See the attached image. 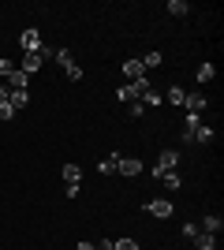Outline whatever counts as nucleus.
Masks as SVG:
<instances>
[{
    "label": "nucleus",
    "instance_id": "27",
    "mask_svg": "<svg viewBox=\"0 0 224 250\" xmlns=\"http://www.w3.org/2000/svg\"><path fill=\"white\" fill-rule=\"evenodd\" d=\"M11 71H15V63H11L8 56H0V79H8Z\"/></svg>",
    "mask_w": 224,
    "mask_h": 250
},
{
    "label": "nucleus",
    "instance_id": "28",
    "mask_svg": "<svg viewBox=\"0 0 224 250\" xmlns=\"http://www.w3.org/2000/svg\"><path fill=\"white\" fill-rule=\"evenodd\" d=\"M38 56H41V63H45V60H56V49H53V45H41V49H38Z\"/></svg>",
    "mask_w": 224,
    "mask_h": 250
},
{
    "label": "nucleus",
    "instance_id": "19",
    "mask_svg": "<svg viewBox=\"0 0 224 250\" xmlns=\"http://www.w3.org/2000/svg\"><path fill=\"white\" fill-rule=\"evenodd\" d=\"M198 127H202V116L187 112V120H183V135H191V131H198Z\"/></svg>",
    "mask_w": 224,
    "mask_h": 250
},
{
    "label": "nucleus",
    "instance_id": "15",
    "mask_svg": "<svg viewBox=\"0 0 224 250\" xmlns=\"http://www.w3.org/2000/svg\"><path fill=\"white\" fill-rule=\"evenodd\" d=\"M194 75H198V83H213V79H217V67L205 60V63H198V71H194Z\"/></svg>",
    "mask_w": 224,
    "mask_h": 250
},
{
    "label": "nucleus",
    "instance_id": "4",
    "mask_svg": "<svg viewBox=\"0 0 224 250\" xmlns=\"http://www.w3.org/2000/svg\"><path fill=\"white\" fill-rule=\"evenodd\" d=\"M19 45H22V52H38L45 42H41V34L30 26V30H22V34H19Z\"/></svg>",
    "mask_w": 224,
    "mask_h": 250
},
{
    "label": "nucleus",
    "instance_id": "3",
    "mask_svg": "<svg viewBox=\"0 0 224 250\" xmlns=\"http://www.w3.org/2000/svg\"><path fill=\"white\" fill-rule=\"evenodd\" d=\"M146 213H149V217H161V220H164V217H172V213H176V206H172L168 198H153V202H146Z\"/></svg>",
    "mask_w": 224,
    "mask_h": 250
},
{
    "label": "nucleus",
    "instance_id": "2",
    "mask_svg": "<svg viewBox=\"0 0 224 250\" xmlns=\"http://www.w3.org/2000/svg\"><path fill=\"white\" fill-rule=\"evenodd\" d=\"M176 165H180V149H164V153L157 157V165H153V179L168 176V172H176Z\"/></svg>",
    "mask_w": 224,
    "mask_h": 250
},
{
    "label": "nucleus",
    "instance_id": "18",
    "mask_svg": "<svg viewBox=\"0 0 224 250\" xmlns=\"http://www.w3.org/2000/svg\"><path fill=\"white\" fill-rule=\"evenodd\" d=\"M157 104H164V97H161L157 90L149 86V90H146V97H142V108H157Z\"/></svg>",
    "mask_w": 224,
    "mask_h": 250
},
{
    "label": "nucleus",
    "instance_id": "11",
    "mask_svg": "<svg viewBox=\"0 0 224 250\" xmlns=\"http://www.w3.org/2000/svg\"><path fill=\"white\" fill-rule=\"evenodd\" d=\"M123 75H127V83H135V79H142V75H146V67H142V60H127V63H123Z\"/></svg>",
    "mask_w": 224,
    "mask_h": 250
},
{
    "label": "nucleus",
    "instance_id": "21",
    "mask_svg": "<svg viewBox=\"0 0 224 250\" xmlns=\"http://www.w3.org/2000/svg\"><path fill=\"white\" fill-rule=\"evenodd\" d=\"M161 63H164V56H161V52H146V56H142V67H161Z\"/></svg>",
    "mask_w": 224,
    "mask_h": 250
},
{
    "label": "nucleus",
    "instance_id": "5",
    "mask_svg": "<svg viewBox=\"0 0 224 250\" xmlns=\"http://www.w3.org/2000/svg\"><path fill=\"white\" fill-rule=\"evenodd\" d=\"M183 142H191V146H209L213 142V127H198V131H191V135H183Z\"/></svg>",
    "mask_w": 224,
    "mask_h": 250
},
{
    "label": "nucleus",
    "instance_id": "12",
    "mask_svg": "<svg viewBox=\"0 0 224 250\" xmlns=\"http://www.w3.org/2000/svg\"><path fill=\"white\" fill-rule=\"evenodd\" d=\"M164 101H168V104H180V108H183V101H187V90H183V86H168V90H164Z\"/></svg>",
    "mask_w": 224,
    "mask_h": 250
},
{
    "label": "nucleus",
    "instance_id": "16",
    "mask_svg": "<svg viewBox=\"0 0 224 250\" xmlns=\"http://www.w3.org/2000/svg\"><path fill=\"white\" fill-rule=\"evenodd\" d=\"M11 108H15V112H19V108H26V104H30V94H26V90H11Z\"/></svg>",
    "mask_w": 224,
    "mask_h": 250
},
{
    "label": "nucleus",
    "instance_id": "29",
    "mask_svg": "<svg viewBox=\"0 0 224 250\" xmlns=\"http://www.w3.org/2000/svg\"><path fill=\"white\" fill-rule=\"evenodd\" d=\"M116 250H139V243H135V239H127V235H123V239H116Z\"/></svg>",
    "mask_w": 224,
    "mask_h": 250
},
{
    "label": "nucleus",
    "instance_id": "9",
    "mask_svg": "<svg viewBox=\"0 0 224 250\" xmlns=\"http://www.w3.org/2000/svg\"><path fill=\"white\" fill-rule=\"evenodd\" d=\"M60 176H64V183H71V187H79V183H82V168L75 165V161H67Z\"/></svg>",
    "mask_w": 224,
    "mask_h": 250
},
{
    "label": "nucleus",
    "instance_id": "30",
    "mask_svg": "<svg viewBox=\"0 0 224 250\" xmlns=\"http://www.w3.org/2000/svg\"><path fill=\"white\" fill-rule=\"evenodd\" d=\"M146 112V108H142V101H135V104H127V116H135V120H139V116Z\"/></svg>",
    "mask_w": 224,
    "mask_h": 250
},
{
    "label": "nucleus",
    "instance_id": "33",
    "mask_svg": "<svg viewBox=\"0 0 224 250\" xmlns=\"http://www.w3.org/2000/svg\"><path fill=\"white\" fill-rule=\"evenodd\" d=\"M8 97H11V90H8V83H4L0 86V101H8Z\"/></svg>",
    "mask_w": 224,
    "mask_h": 250
},
{
    "label": "nucleus",
    "instance_id": "22",
    "mask_svg": "<svg viewBox=\"0 0 224 250\" xmlns=\"http://www.w3.org/2000/svg\"><path fill=\"white\" fill-rule=\"evenodd\" d=\"M64 75H67V83H79V79H82V67H79V63H67Z\"/></svg>",
    "mask_w": 224,
    "mask_h": 250
},
{
    "label": "nucleus",
    "instance_id": "13",
    "mask_svg": "<svg viewBox=\"0 0 224 250\" xmlns=\"http://www.w3.org/2000/svg\"><path fill=\"white\" fill-rule=\"evenodd\" d=\"M198 228H202L205 235H217V231L224 228V220H221V217H213V213H209V217H202V224H198Z\"/></svg>",
    "mask_w": 224,
    "mask_h": 250
},
{
    "label": "nucleus",
    "instance_id": "25",
    "mask_svg": "<svg viewBox=\"0 0 224 250\" xmlns=\"http://www.w3.org/2000/svg\"><path fill=\"white\" fill-rule=\"evenodd\" d=\"M198 231H202V228H198V224H194V220H187V224H183V239L191 243L194 235H198Z\"/></svg>",
    "mask_w": 224,
    "mask_h": 250
},
{
    "label": "nucleus",
    "instance_id": "31",
    "mask_svg": "<svg viewBox=\"0 0 224 250\" xmlns=\"http://www.w3.org/2000/svg\"><path fill=\"white\" fill-rule=\"evenodd\" d=\"M97 250H116V239H101V243H94Z\"/></svg>",
    "mask_w": 224,
    "mask_h": 250
},
{
    "label": "nucleus",
    "instance_id": "7",
    "mask_svg": "<svg viewBox=\"0 0 224 250\" xmlns=\"http://www.w3.org/2000/svg\"><path fill=\"white\" fill-rule=\"evenodd\" d=\"M205 104H209V97H205V94H187L183 108H187V112H198V116H202V112H205Z\"/></svg>",
    "mask_w": 224,
    "mask_h": 250
},
{
    "label": "nucleus",
    "instance_id": "10",
    "mask_svg": "<svg viewBox=\"0 0 224 250\" xmlns=\"http://www.w3.org/2000/svg\"><path fill=\"white\" fill-rule=\"evenodd\" d=\"M4 83H8V86H11V90H26V86H30V75H22V71H19V67H15V71H11V75H8V79H4Z\"/></svg>",
    "mask_w": 224,
    "mask_h": 250
},
{
    "label": "nucleus",
    "instance_id": "1",
    "mask_svg": "<svg viewBox=\"0 0 224 250\" xmlns=\"http://www.w3.org/2000/svg\"><path fill=\"white\" fill-rule=\"evenodd\" d=\"M146 90H149V79L142 75V79H135V83H123V86L116 90V97H120V101H127V104H135V101H142V97H146Z\"/></svg>",
    "mask_w": 224,
    "mask_h": 250
},
{
    "label": "nucleus",
    "instance_id": "17",
    "mask_svg": "<svg viewBox=\"0 0 224 250\" xmlns=\"http://www.w3.org/2000/svg\"><path fill=\"white\" fill-rule=\"evenodd\" d=\"M116 161H120V153H112L108 161H97V172L101 176H116Z\"/></svg>",
    "mask_w": 224,
    "mask_h": 250
},
{
    "label": "nucleus",
    "instance_id": "32",
    "mask_svg": "<svg viewBox=\"0 0 224 250\" xmlns=\"http://www.w3.org/2000/svg\"><path fill=\"white\" fill-rule=\"evenodd\" d=\"M75 250H97V247H94V243H90V239H82V243H79V247H75Z\"/></svg>",
    "mask_w": 224,
    "mask_h": 250
},
{
    "label": "nucleus",
    "instance_id": "14",
    "mask_svg": "<svg viewBox=\"0 0 224 250\" xmlns=\"http://www.w3.org/2000/svg\"><path fill=\"white\" fill-rule=\"evenodd\" d=\"M191 243H194V250H217V235H205V231H198Z\"/></svg>",
    "mask_w": 224,
    "mask_h": 250
},
{
    "label": "nucleus",
    "instance_id": "24",
    "mask_svg": "<svg viewBox=\"0 0 224 250\" xmlns=\"http://www.w3.org/2000/svg\"><path fill=\"white\" fill-rule=\"evenodd\" d=\"M161 183H164V187H172V190H180V187H183V179L176 176V172H168V176H161Z\"/></svg>",
    "mask_w": 224,
    "mask_h": 250
},
{
    "label": "nucleus",
    "instance_id": "26",
    "mask_svg": "<svg viewBox=\"0 0 224 250\" xmlns=\"http://www.w3.org/2000/svg\"><path fill=\"white\" fill-rule=\"evenodd\" d=\"M56 63H60V67H67V63H75V56L67 49H56Z\"/></svg>",
    "mask_w": 224,
    "mask_h": 250
},
{
    "label": "nucleus",
    "instance_id": "23",
    "mask_svg": "<svg viewBox=\"0 0 224 250\" xmlns=\"http://www.w3.org/2000/svg\"><path fill=\"white\" fill-rule=\"evenodd\" d=\"M0 120H4V124H11V120H15V108H11V101H0Z\"/></svg>",
    "mask_w": 224,
    "mask_h": 250
},
{
    "label": "nucleus",
    "instance_id": "8",
    "mask_svg": "<svg viewBox=\"0 0 224 250\" xmlns=\"http://www.w3.org/2000/svg\"><path fill=\"white\" fill-rule=\"evenodd\" d=\"M19 71H22V75H34V71H41V56H38V52H22V63H19Z\"/></svg>",
    "mask_w": 224,
    "mask_h": 250
},
{
    "label": "nucleus",
    "instance_id": "6",
    "mask_svg": "<svg viewBox=\"0 0 224 250\" xmlns=\"http://www.w3.org/2000/svg\"><path fill=\"white\" fill-rule=\"evenodd\" d=\"M116 172H120V176H127V179H135L142 172V161H135V157H120V161H116Z\"/></svg>",
    "mask_w": 224,
    "mask_h": 250
},
{
    "label": "nucleus",
    "instance_id": "20",
    "mask_svg": "<svg viewBox=\"0 0 224 250\" xmlns=\"http://www.w3.org/2000/svg\"><path fill=\"white\" fill-rule=\"evenodd\" d=\"M191 11V4H183V0H168V15H176V19H183Z\"/></svg>",
    "mask_w": 224,
    "mask_h": 250
}]
</instances>
